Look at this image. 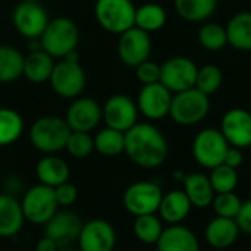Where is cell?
I'll list each match as a JSON object with an SVG mask.
<instances>
[{"instance_id": "cell-24", "label": "cell", "mask_w": 251, "mask_h": 251, "mask_svg": "<svg viewBox=\"0 0 251 251\" xmlns=\"http://www.w3.org/2000/svg\"><path fill=\"white\" fill-rule=\"evenodd\" d=\"M184 193L190 199L193 207L196 209H206L212 206V201L215 199V190L212 187V182L207 175L204 174H190L185 175L184 181Z\"/></svg>"}, {"instance_id": "cell-27", "label": "cell", "mask_w": 251, "mask_h": 251, "mask_svg": "<svg viewBox=\"0 0 251 251\" xmlns=\"http://www.w3.org/2000/svg\"><path fill=\"white\" fill-rule=\"evenodd\" d=\"M176 13L187 22H204L218 9V0H174Z\"/></svg>"}, {"instance_id": "cell-7", "label": "cell", "mask_w": 251, "mask_h": 251, "mask_svg": "<svg viewBox=\"0 0 251 251\" xmlns=\"http://www.w3.org/2000/svg\"><path fill=\"white\" fill-rule=\"evenodd\" d=\"M228 149L229 144L218 128L201 129L191 144L194 160L204 169H213L218 165H222Z\"/></svg>"}, {"instance_id": "cell-41", "label": "cell", "mask_w": 251, "mask_h": 251, "mask_svg": "<svg viewBox=\"0 0 251 251\" xmlns=\"http://www.w3.org/2000/svg\"><path fill=\"white\" fill-rule=\"evenodd\" d=\"M235 221H237L241 232L251 235V199L243 201L240 213L237 215Z\"/></svg>"}, {"instance_id": "cell-33", "label": "cell", "mask_w": 251, "mask_h": 251, "mask_svg": "<svg viewBox=\"0 0 251 251\" xmlns=\"http://www.w3.org/2000/svg\"><path fill=\"white\" fill-rule=\"evenodd\" d=\"M199 43L207 51H219L228 46L225 26L216 22H206L199 29Z\"/></svg>"}, {"instance_id": "cell-34", "label": "cell", "mask_w": 251, "mask_h": 251, "mask_svg": "<svg viewBox=\"0 0 251 251\" xmlns=\"http://www.w3.org/2000/svg\"><path fill=\"white\" fill-rule=\"evenodd\" d=\"M209 179L212 182V187H213L215 193L221 194V193H232V191H235V188L238 185V181H240V176H238L237 169L222 163V165H218L216 168L210 169Z\"/></svg>"}, {"instance_id": "cell-20", "label": "cell", "mask_w": 251, "mask_h": 251, "mask_svg": "<svg viewBox=\"0 0 251 251\" xmlns=\"http://www.w3.org/2000/svg\"><path fill=\"white\" fill-rule=\"evenodd\" d=\"M156 249L157 251H200V241L188 226L178 224L163 229Z\"/></svg>"}, {"instance_id": "cell-43", "label": "cell", "mask_w": 251, "mask_h": 251, "mask_svg": "<svg viewBox=\"0 0 251 251\" xmlns=\"http://www.w3.org/2000/svg\"><path fill=\"white\" fill-rule=\"evenodd\" d=\"M59 246L56 244V241H53L51 238H49L47 235L41 237L37 244H35V251H57Z\"/></svg>"}, {"instance_id": "cell-2", "label": "cell", "mask_w": 251, "mask_h": 251, "mask_svg": "<svg viewBox=\"0 0 251 251\" xmlns=\"http://www.w3.org/2000/svg\"><path fill=\"white\" fill-rule=\"evenodd\" d=\"M71 128L65 118L46 115L35 119L28 131L31 146L44 154H56L65 150Z\"/></svg>"}, {"instance_id": "cell-40", "label": "cell", "mask_w": 251, "mask_h": 251, "mask_svg": "<svg viewBox=\"0 0 251 251\" xmlns=\"http://www.w3.org/2000/svg\"><path fill=\"white\" fill-rule=\"evenodd\" d=\"M24 191H25V182L19 175L10 174L3 179V193L18 197V196H22Z\"/></svg>"}, {"instance_id": "cell-3", "label": "cell", "mask_w": 251, "mask_h": 251, "mask_svg": "<svg viewBox=\"0 0 251 251\" xmlns=\"http://www.w3.org/2000/svg\"><path fill=\"white\" fill-rule=\"evenodd\" d=\"M38 41L41 50L50 54L53 59H63L66 54L76 50L79 31L72 19L59 16L49 21Z\"/></svg>"}, {"instance_id": "cell-13", "label": "cell", "mask_w": 251, "mask_h": 251, "mask_svg": "<svg viewBox=\"0 0 251 251\" xmlns=\"http://www.w3.org/2000/svg\"><path fill=\"white\" fill-rule=\"evenodd\" d=\"M101 115L106 126L126 132L138 122L137 103L125 94L110 96L101 106Z\"/></svg>"}, {"instance_id": "cell-21", "label": "cell", "mask_w": 251, "mask_h": 251, "mask_svg": "<svg viewBox=\"0 0 251 251\" xmlns=\"http://www.w3.org/2000/svg\"><path fill=\"white\" fill-rule=\"evenodd\" d=\"M191 209L193 204L184 190H171L163 193L157 213L162 222H166L168 225H178L190 216Z\"/></svg>"}, {"instance_id": "cell-16", "label": "cell", "mask_w": 251, "mask_h": 251, "mask_svg": "<svg viewBox=\"0 0 251 251\" xmlns=\"http://www.w3.org/2000/svg\"><path fill=\"white\" fill-rule=\"evenodd\" d=\"M65 121L71 131L91 132L103 121L101 106L91 97H76L68 107Z\"/></svg>"}, {"instance_id": "cell-29", "label": "cell", "mask_w": 251, "mask_h": 251, "mask_svg": "<svg viewBox=\"0 0 251 251\" xmlns=\"http://www.w3.org/2000/svg\"><path fill=\"white\" fill-rule=\"evenodd\" d=\"M166 21H168L166 10L157 3H144L135 9L134 26L146 31L149 34L162 29L165 26Z\"/></svg>"}, {"instance_id": "cell-25", "label": "cell", "mask_w": 251, "mask_h": 251, "mask_svg": "<svg viewBox=\"0 0 251 251\" xmlns=\"http://www.w3.org/2000/svg\"><path fill=\"white\" fill-rule=\"evenodd\" d=\"M228 44L240 51H251V10L232 15L225 26Z\"/></svg>"}, {"instance_id": "cell-9", "label": "cell", "mask_w": 251, "mask_h": 251, "mask_svg": "<svg viewBox=\"0 0 251 251\" xmlns=\"http://www.w3.org/2000/svg\"><path fill=\"white\" fill-rule=\"evenodd\" d=\"M49 82L59 97L76 99L85 88V71L79 62L60 59L57 63H54Z\"/></svg>"}, {"instance_id": "cell-23", "label": "cell", "mask_w": 251, "mask_h": 251, "mask_svg": "<svg viewBox=\"0 0 251 251\" xmlns=\"http://www.w3.org/2000/svg\"><path fill=\"white\" fill-rule=\"evenodd\" d=\"M35 176L40 184L56 188L60 184L69 181V165L56 154H46L35 165Z\"/></svg>"}, {"instance_id": "cell-30", "label": "cell", "mask_w": 251, "mask_h": 251, "mask_svg": "<svg viewBox=\"0 0 251 251\" xmlns=\"http://www.w3.org/2000/svg\"><path fill=\"white\" fill-rule=\"evenodd\" d=\"M94 150L104 157H116L125 151V132L104 126L94 135Z\"/></svg>"}, {"instance_id": "cell-36", "label": "cell", "mask_w": 251, "mask_h": 251, "mask_svg": "<svg viewBox=\"0 0 251 251\" xmlns=\"http://www.w3.org/2000/svg\"><path fill=\"white\" fill-rule=\"evenodd\" d=\"M65 150L74 159H85L94 150V137H91V132L71 131Z\"/></svg>"}, {"instance_id": "cell-17", "label": "cell", "mask_w": 251, "mask_h": 251, "mask_svg": "<svg viewBox=\"0 0 251 251\" xmlns=\"http://www.w3.org/2000/svg\"><path fill=\"white\" fill-rule=\"evenodd\" d=\"M221 132L229 146L247 149L251 144V113L246 109L234 107L225 112L221 121Z\"/></svg>"}, {"instance_id": "cell-11", "label": "cell", "mask_w": 251, "mask_h": 251, "mask_svg": "<svg viewBox=\"0 0 251 251\" xmlns=\"http://www.w3.org/2000/svg\"><path fill=\"white\" fill-rule=\"evenodd\" d=\"M50 18L47 10L38 1L22 0L12 12L15 29L28 40H38L46 29Z\"/></svg>"}, {"instance_id": "cell-38", "label": "cell", "mask_w": 251, "mask_h": 251, "mask_svg": "<svg viewBox=\"0 0 251 251\" xmlns=\"http://www.w3.org/2000/svg\"><path fill=\"white\" fill-rule=\"evenodd\" d=\"M160 72H162L160 65L149 59L140 63L138 66H135V76L143 85L160 82Z\"/></svg>"}, {"instance_id": "cell-4", "label": "cell", "mask_w": 251, "mask_h": 251, "mask_svg": "<svg viewBox=\"0 0 251 251\" xmlns=\"http://www.w3.org/2000/svg\"><path fill=\"white\" fill-rule=\"evenodd\" d=\"M210 112V99L196 87L172 96L169 116L182 126H193L203 122Z\"/></svg>"}, {"instance_id": "cell-14", "label": "cell", "mask_w": 251, "mask_h": 251, "mask_svg": "<svg viewBox=\"0 0 251 251\" xmlns=\"http://www.w3.org/2000/svg\"><path fill=\"white\" fill-rule=\"evenodd\" d=\"M172 96L174 94L162 82H154L141 87L135 103L144 118L149 121H160L169 116Z\"/></svg>"}, {"instance_id": "cell-26", "label": "cell", "mask_w": 251, "mask_h": 251, "mask_svg": "<svg viewBox=\"0 0 251 251\" xmlns=\"http://www.w3.org/2000/svg\"><path fill=\"white\" fill-rule=\"evenodd\" d=\"M54 68V59L46 51L34 50L24 60V76L32 84H43L50 79Z\"/></svg>"}, {"instance_id": "cell-45", "label": "cell", "mask_w": 251, "mask_h": 251, "mask_svg": "<svg viewBox=\"0 0 251 251\" xmlns=\"http://www.w3.org/2000/svg\"><path fill=\"white\" fill-rule=\"evenodd\" d=\"M57 251H79V250H75V249H71L69 246L68 247H59V250Z\"/></svg>"}, {"instance_id": "cell-39", "label": "cell", "mask_w": 251, "mask_h": 251, "mask_svg": "<svg viewBox=\"0 0 251 251\" xmlns=\"http://www.w3.org/2000/svg\"><path fill=\"white\" fill-rule=\"evenodd\" d=\"M54 196H56L59 207L66 209V207H71L72 204H75V201L78 200V188L72 182L66 181L54 188Z\"/></svg>"}, {"instance_id": "cell-22", "label": "cell", "mask_w": 251, "mask_h": 251, "mask_svg": "<svg viewBox=\"0 0 251 251\" xmlns=\"http://www.w3.org/2000/svg\"><path fill=\"white\" fill-rule=\"evenodd\" d=\"M25 222L18 197L0 193V238L16 237L22 231Z\"/></svg>"}, {"instance_id": "cell-19", "label": "cell", "mask_w": 251, "mask_h": 251, "mask_svg": "<svg viewBox=\"0 0 251 251\" xmlns=\"http://www.w3.org/2000/svg\"><path fill=\"white\" fill-rule=\"evenodd\" d=\"M240 234L241 231L235 219L219 216L213 218L204 229L206 243L216 250H226L232 247L238 241Z\"/></svg>"}, {"instance_id": "cell-6", "label": "cell", "mask_w": 251, "mask_h": 251, "mask_svg": "<svg viewBox=\"0 0 251 251\" xmlns=\"http://www.w3.org/2000/svg\"><path fill=\"white\" fill-rule=\"evenodd\" d=\"M135 9L132 0H96L94 16L104 31L121 35L134 26Z\"/></svg>"}, {"instance_id": "cell-35", "label": "cell", "mask_w": 251, "mask_h": 251, "mask_svg": "<svg viewBox=\"0 0 251 251\" xmlns=\"http://www.w3.org/2000/svg\"><path fill=\"white\" fill-rule=\"evenodd\" d=\"M222 82H224V75L218 65L207 63L199 68L197 78H196V88L200 90L201 93L212 96L222 87Z\"/></svg>"}, {"instance_id": "cell-37", "label": "cell", "mask_w": 251, "mask_h": 251, "mask_svg": "<svg viewBox=\"0 0 251 251\" xmlns=\"http://www.w3.org/2000/svg\"><path fill=\"white\" fill-rule=\"evenodd\" d=\"M243 200L232 191V193H221L215 194V199L212 201V207L219 218H229L235 219L240 213Z\"/></svg>"}, {"instance_id": "cell-28", "label": "cell", "mask_w": 251, "mask_h": 251, "mask_svg": "<svg viewBox=\"0 0 251 251\" xmlns=\"http://www.w3.org/2000/svg\"><path fill=\"white\" fill-rule=\"evenodd\" d=\"M24 54L12 46H0V84L16 81L24 74Z\"/></svg>"}, {"instance_id": "cell-12", "label": "cell", "mask_w": 251, "mask_h": 251, "mask_svg": "<svg viewBox=\"0 0 251 251\" xmlns=\"http://www.w3.org/2000/svg\"><path fill=\"white\" fill-rule=\"evenodd\" d=\"M116 241L118 235L115 226L100 218L82 224L76 240L79 251H113Z\"/></svg>"}, {"instance_id": "cell-8", "label": "cell", "mask_w": 251, "mask_h": 251, "mask_svg": "<svg viewBox=\"0 0 251 251\" xmlns=\"http://www.w3.org/2000/svg\"><path fill=\"white\" fill-rule=\"evenodd\" d=\"M163 197V190L153 181H137L132 182L122 196L124 207L132 216L154 215L159 210Z\"/></svg>"}, {"instance_id": "cell-1", "label": "cell", "mask_w": 251, "mask_h": 251, "mask_svg": "<svg viewBox=\"0 0 251 251\" xmlns=\"http://www.w3.org/2000/svg\"><path fill=\"white\" fill-rule=\"evenodd\" d=\"M132 163L144 169L162 166L169 153L163 132L150 122H137L125 132V151Z\"/></svg>"}, {"instance_id": "cell-32", "label": "cell", "mask_w": 251, "mask_h": 251, "mask_svg": "<svg viewBox=\"0 0 251 251\" xmlns=\"http://www.w3.org/2000/svg\"><path fill=\"white\" fill-rule=\"evenodd\" d=\"M132 229L138 241L147 246H156L165 228H163L162 219L154 213V215L137 216L134 221Z\"/></svg>"}, {"instance_id": "cell-42", "label": "cell", "mask_w": 251, "mask_h": 251, "mask_svg": "<svg viewBox=\"0 0 251 251\" xmlns=\"http://www.w3.org/2000/svg\"><path fill=\"white\" fill-rule=\"evenodd\" d=\"M224 163L234 168V169H238L243 163H244V153H243V149H238V147H232L229 146L226 154H225V159H224Z\"/></svg>"}, {"instance_id": "cell-46", "label": "cell", "mask_w": 251, "mask_h": 251, "mask_svg": "<svg viewBox=\"0 0 251 251\" xmlns=\"http://www.w3.org/2000/svg\"><path fill=\"white\" fill-rule=\"evenodd\" d=\"M26 1H38V0H26Z\"/></svg>"}, {"instance_id": "cell-10", "label": "cell", "mask_w": 251, "mask_h": 251, "mask_svg": "<svg viewBox=\"0 0 251 251\" xmlns=\"http://www.w3.org/2000/svg\"><path fill=\"white\" fill-rule=\"evenodd\" d=\"M160 82L172 93H181L196 87L199 66L187 56L169 57L160 65Z\"/></svg>"}, {"instance_id": "cell-18", "label": "cell", "mask_w": 251, "mask_h": 251, "mask_svg": "<svg viewBox=\"0 0 251 251\" xmlns=\"http://www.w3.org/2000/svg\"><path fill=\"white\" fill-rule=\"evenodd\" d=\"M82 228L81 218L72 210H57L44 225V235L56 241L59 247H68L78 240Z\"/></svg>"}, {"instance_id": "cell-5", "label": "cell", "mask_w": 251, "mask_h": 251, "mask_svg": "<svg viewBox=\"0 0 251 251\" xmlns=\"http://www.w3.org/2000/svg\"><path fill=\"white\" fill-rule=\"evenodd\" d=\"M19 201L25 221L32 225L44 226L59 210L54 188L43 185L40 182L26 188L22 193Z\"/></svg>"}, {"instance_id": "cell-44", "label": "cell", "mask_w": 251, "mask_h": 251, "mask_svg": "<svg viewBox=\"0 0 251 251\" xmlns=\"http://www.w3.org/2000/svg\"><path fill=\"white\" fill-rule=\"evenodd\" d=\"M174 178H175L176 181L182 182V181H184V178H185V174H184L181 169H178V171H175V172H174Z\"/></svg>"}, {"instance_id": "cell-47", "label": "cell", "mask_w": 251, "mask_h": 251, "mask_svg": "<svg viewBox=\"0 0 251 251\" xmlns=\"http://www.w3.org/2000/svg\"><path fill=\"white\" fill-rule=\"evenodd\" d=\"M250 147H251V144H250Z\"/></svg>"}, {"instance_id": "cell-31", "label": "cell", "mask_w": 251, "mask_h": 251, "mask_svg": "<svg viewBox=\"0 0 251 251\" xmlns=\"http://www.w3.org/2000/svg\"><path fill=\"white\" fill-rule=\"evenodd\" d=\"M25 128L21 113L10 107H0V147L16 143Z\"/></svg>"}, {"instance_id": "cell-15", "label": "cell", "mask_w": 251, "mask_h": 251, "mask_svg": "<svg viewBox=\"0 0 251 251\" xmlns=\"http://www.w3.org/2000/svg\"><path fill=\"white\" fill-rule=\"evenodd\" d=\"M151 53V38L150 34L132 26L122 32L118 40V54L119 59L131 68L138 66L150 57Z\"/></svg>"}]
</instances>
